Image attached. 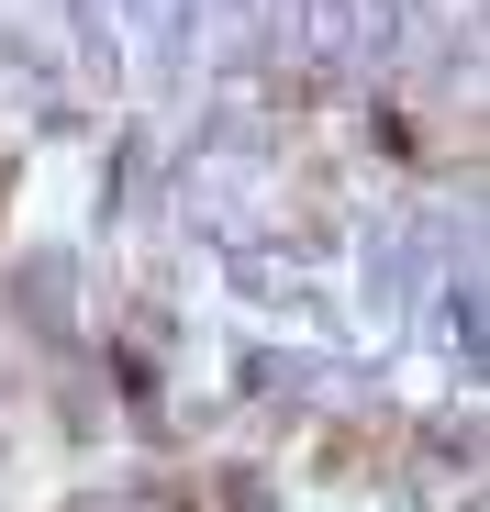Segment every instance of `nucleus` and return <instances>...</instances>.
Listing matches in <instances>:
<instances>
[]
</instances>
